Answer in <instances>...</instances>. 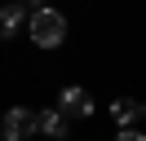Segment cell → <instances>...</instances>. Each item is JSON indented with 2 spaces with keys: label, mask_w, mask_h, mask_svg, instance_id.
<instances>
[{
  "label": "cell",
  "mask_w": 146,
  "mask_h": 141,
  "mask_svg": "<svg viewBox=\"0 0 146 141\" xmlns=\"http://www.w3.org/2000/svg\"><path fill=\"white\" fill-rule=\"evenodd\" d=\"M31 40L40 44V49H58V44L66 40V18L58 13V9H40V13H31Z\"/></svg>",
  "instance_id": "6da1fadb"
},
{
  "label": "cell",
  "mask_w": 146,
  "mask_h": 141,
  "mask_svg": "<svg viewBox=\"0 0 146 141\" xmlns=\"http://www.w3.org/2000/svg\"><path fill=\"white\" fill-rule=\"evenodd\" d=\"M31 132H40L36 115H31L27 106H9V110H5V119H0V137H5V141H27Z\"/></svg>",
  "instance_id": "7a4b0ae2"
},
{
  "label": "cell",
  "mask_w": 146,
  "mask_h": 141,
  "mask_svg": "<svg viewBox=\"0 0 146 141\" xmlns=\"http://www.w3.org/2000/svg\"><path fill=\"white\" fill-rule=\"evenodd\" d=\"M58 110H62L66 119H89V115H93V97H89V88H80V84L62 88V97H58Z\"/></svg>",
  "instance_id": "3957f363"
},
{
  "label": "cell",
  "mask_w": 146,
  "mask_h": 141,
  "mask_svg": "<svg viewBox=\"0 0 146 141\" xmlns=\"http://www.w3.org/2000/svg\"><path fill=\"white\" fill-rule=\"evenodd\" d=\"M22 22H31V9L22 5V0H13V5H5V9H0V40H9V35L18 31Z\"/></svg>",
  "instance_id": "277c9868"
},
{
  "label": "cell",
  "mask_w": 146,
  "mask_h": 141,
  "mask_svg": "<svg viewBox=\"0 0 146 141\" xmlns=\"http://www.w3.org/2000/svg\"><path fill=\"white\" fill-rule=\"evenodd\" d=\"M36 123H40V132H44L49 141H66V115L62 110H40Z\"/></svg>",
  "instance_id": "5b68a950"
},
{
  "label": "cell",
  "mask_w": 146,
  "mask_h": 141,
  "mask_svg": "<svg viewBox=\"0 0 146 141\" xmlns=\"http://www.w3.org/2000/svg\"><path fill=\"white\" fill-rule=\"evenodd\" d=\"M137 115H142V106H137L133 97H115V101H111V119H115V128H133Z\"/></svg>",
  "instance_id": "8992f818"
},
{
  "label": "cell",
  "mask_w": 146,
  "mask_h": 141,
  "mask_svg": "<svg viewBox=\"0 0 146 141\" xmlns=\"http://www.w3.org/2000/svg\"><path fill=\"white\" fill-rule=\"evenodd\" d=\"M115 141H146V132H137V128H119Z\"/></svg>",
  "instance_id": "52a82bcc"
},
{
  "label": "cell",
  "mask_w": 146,
  "mask_h": 141,
  "mask_svg": "<svg viewBox=\"0 0 146 141\" xmlns=\"http://www.w3.org/2000/svg\"><path fill=\"white\" fill-rule=\"evenodd\" d=\"M22 5H27L31 13H40V9H49V0H22Z\"/></svg>",
  "instance_id": "ba28073f"
},
{
  "label": "cell",
  "mask_w": 146,
  "mask_h": 141,
  "mask_svg": "<svg viewBox=\"0 0 146 141\" xmlns=\"http://www.w3.org/2000/svg\"><path fill=\"white\" fill-rule=\"evenodd\" d=\"M142 119H146V106H142Z\"/></svg>",
  "instance_id": "9c48e42d"
}]
</instances>
